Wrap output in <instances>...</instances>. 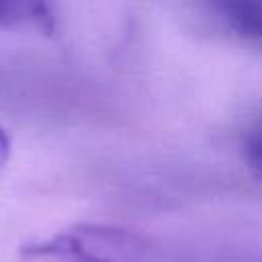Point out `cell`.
<instances>
[{"mask_svg":"<svg viewBox=\"0 0 262 262\" xmlns=\"http://www.w3.org/2000/svg\"><path fill=\"white\" fill-rule=\"evenodd\" d=\"M244 160L250 172L262 180V125L252 129L244 141Z\"/></svg>","mask_w":262,"mask_h":262,"instance_id":"cell-4","label":"cell"},{"mask_svg":"<svg viewBox=\"0 0 262 262\" xmlns=\"http://www.w3.org/2000/svg\"><path fill=\"white\" fill-rule=\"evenodd\" d=\"M217 10L235 35L262 43V0H225Z\"/></svg>","mask_w":262,"mask_h":262,"instance_id":"cell-3","label":"cell"},{"mask_svg":"<svg viewBox=\"0 0 262 262\" xmlns=\"http://www.w3.org/2000/svg\"><path fill=\"white\" fill-rule=\"evenodd\" d=\"M35 27L45 35L55 31V16L43 2L29 0H0V29Z\"/></svg>","mask_w":262,"mask_h":262,"instance_id":"cell-2","label":"cell"},{"mask_svg":"<svg viewBox=\"0 0 262 262\" xmlns=\"http://www.w3.org/2000/svg\"><path fill=\"white\" fill-rule=\"evenodd\" d=\"M10 149H12V139L4 127H0V168L10 160Z\"/></svg>","mask_w":262,"mask_h":262,"instance_id":"cell-5","label":"cell"},{"mask_svg":"<svg viewBox=\"0 0 262 262\" xmlns=\"http://www.w3.org/2000/svg\"><path fill=\"white\" fill-rule=\"evenodd\" d=\"M20 256L53 262H168L149 235L106 223H78L45 239L27 242Z\"/></svg>","mask_w":262,"mask_h":262,"instance_id":"cell-1","label":"cell"}]
</instances>
